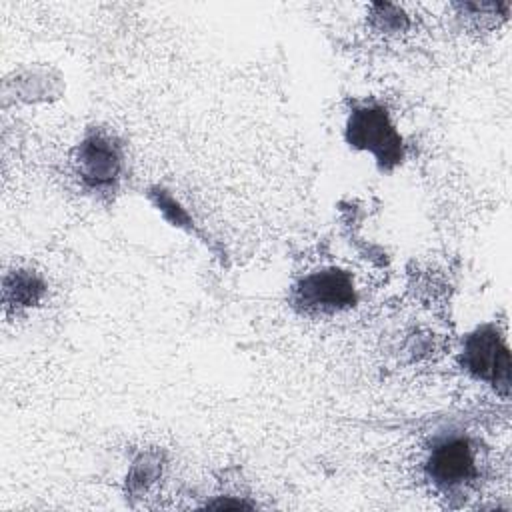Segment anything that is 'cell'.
Segmentation results:
<instances>
[{"instance_id": "6da1fadb", "label": "cell", "mask_w": 512, "mask_h": 512, "mask_svg": "<svg viewBox=\"0 0 512 512\" xmlns=\"http://www.w3.org/2000/svg\"><path fill=\"white\" fill-rule=\"evenodd\" d=\"M468 362L472 370L482 376H492L496 384L508 386L510 376V360L508 350L500 344L498 336L494 334H480L474 336L468 344Z\"/></svg>"}, {"instance_id": "7a4b0ae2", "label": "cell", "mask_w": 512, "mask_h": 512, "mask_svg": "<svg viewBox=\"0 0 512 512\" xmlns=\"http://www.w3.org/2000/svg\"><path fill=\"white\" fill-rule=\"evenodd\" d=\"M352 138L356 144L370 148L382 158H390L398 148V138L392 128L386 124V116L382 112H360L352 126Z\"/></svg>"}, {"instance_id": "3957f363", "label": "cell", "mask_w": 512, "mask_h": 512, "mask_svg": "<svg viewBox=\"0 0 512 512\" xmlns=\"http://www.w3.org/2000/svg\"><path fill=\"white\" fill-rule=\"evenodd\" d=\"M430 466L438 482L446 484L464 482L466 478L472 476V456L468 446L462 442H450L438 448L432 456Z\"/></svg>"}, {"instance_id": "277c9868", "label": "cell", "mask_w": 512, "mask_h": 512, "mask_svg": "<svg viewBox=\"0 0 512 512\" xmlns=\"http://www.w3.org/2000/svg\"><path fill=\"white\" fill-rule=\"evenodd\" d=\"M82 164L86 168V176L96 180V182L110 180L116 174V156L100 140L86 144L84 156H82Z\"/></svg>"}]
</instances>
